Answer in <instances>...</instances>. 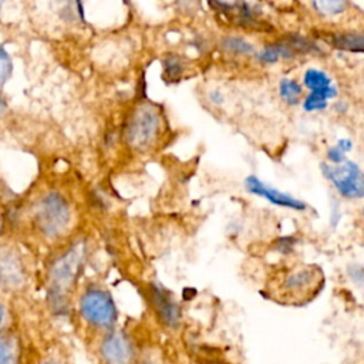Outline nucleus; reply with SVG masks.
<instances>
[{
    "instance_id": "obj_1",
    "label": "nucleus",
    "mask_w": 364,
    "mask_h": 364,
    "mask_svg": "<svg viewBox=\"0 0 364 364\" xmlns=\"http://www.w3.org/2000/svg\"><path fill=\"white\" fill-rule=\"evenodd\" d=\"M88 245L85 240H77L64 253H61L50 267V297L55 307H64L67 294L77 282L87 259Z\"/></svg>"
},
{
    "instance_id": "obj_2",
    "label": "nucleus",
    "mask_w": 364,
    "mask_h": 364,
    "mask_svg": "<svg viewBox=\"0 0 364 364\" xmlns=\"http://www.w3.org/2000/svg\"><path fill=\"white\" fill-rule=\"evenodd\" d=\"M323 272L317 266L300 264L289 267L273 279L270 293L284 301H304L317 294L323 286Z\"/></svg>"
},
{
    "instance_id": "obj_3",
    "label": "nucleus",
    "mask_w": 364,
    "mask_h": 364,
    "mask_svg": "<svg viewBox=\"0 0 364 364\" xmlns=\"http://www.w3.org/2000/svg\"><path fill=\"white\" fill-rule=\"evenodd\" d=\"M161 124V114L155 105L149 102L139 104L129 115L124 128L127 145L139 152L149 149L158 139Z\"/></svg>"
},
{
    "instance_id": "obj_4",
    "label": "nucleus",
    "mask_w": 364,
    "mask_h": 364,
    "mask_svg": "<svg viewBox=\"0 0 364 364\" xmlns=\"http://www.w3.org/2000/svg\"><path fill=\"white\" fill-rule=\"evenodd\" d=\"M71 222V208L67 199L50 192L40 199L36 208V223L41 233L48 237H58L64 235Z\"/></svg>"
},
{
    "instance_id": "obj_5",
    "label": "nucleus",
    "mask_w": 364,
    "mask_h": 364,
    "mask_svg": "<svg viewBox=\"0 0 364 364\" xmlns=\"http://www.w3.org/2000/svg\"><path fill=\"white\" fill-rule=\"evenodd\" d=\"M320 169L340 196L346 199H361L364 196L363 172L354 161L346 159L337 165L323 162Z\"/></svg>"
},
{
    "instance_id": "obj_6",
    "label": "nucleus",
    "mask_w": 364,
    "mask_h": 364,
    "mask_svg": "<svg viewBox=\"0 0 364 364\" xmlns=\"http://www.w3.org/2000/svg\"><path fill=\"white\" fill-rule=\"evenodd\" d=\"M80 313L84 320L97 328H111L117 321V307L111 294L91 287L80 299Z\"/></svg>"
},
{
    "instance_id": "obj_7",
    "label": "nucleus",
    "mask_w": 364,
    "mask_h": 364,
    "mask_svg": "<svg viewBox=\"0 0 364 364\" xmlns=\"http://www.w3.org/2000/svg\"><path fill=\"white\" fill-rule=\"evenodd\" d=\"M245 189L249 193L259 196V198H262L276 206H280V208H287V209L297 210V212H303L309 208V205L306 202H303L301 199L266 183L264 181L259 179L256 175L246 176Z\"/></svg>"
},
{
    "instance_id": "obj_8",
    "label": "nucleus",
    "mask_w": 364,
    "mask_h": 364,
    "mask_svg": "<svg viewBox=\"0 0 364 364\" xmlns=\"http://www.w3.org/2000/svg\"><path fill=\"white\" fill-rule=\"evenodd\" d=\"M100 353L107 364H131L135 357V348L129 337L121 331L104 337Z\"/></svg>"
},
{
    "instance_id": "obj_9",
    "label": "nucleus",
    "mask_w": 364,
    "mask_h": 364,
    "mask_svg": "<svg viewBox=\"0 0 364 364\" xmlns=\"http://www.w3.org/2000/svg\"><path fill=\"white\" fill-rule=\"evenodd\" d=\"M148 291L149 300L161 321L168 327H176L181 321V310L169 291L156 283L149 284Z\"/></svg>"
},
{
    "instance_id": "obj_10",
    "label": "nucleus",
    "mask_w": 364,
    "mask_h": 364,
    "mask_svg": "<svg viewBox=\"0 0 364 364\" xmlns=\"http://www.w3.org/2000/svg\"><path fill=\"white\" fill-rule=\"evenodd\" d=\"M294 55H297L294 53V50L289 46V43L283 38L282 41H277V43H273V44H267L259 54V60L262 63H266V64H272V63H276L282 58L284 60H290L293 58Z\"/></svg>"
},
{
    "instance_id": "obj_11",
    "label": "nucleus",
    "mask_w": 364,
    "mask_h": 364,
    "mask_svg": "<svg viewBox=\"0 0 364 364\" xmlns=\"http://www.w3.org/2000/svg\"><path fill=\"white\" fill-rule=\"evenodd\" d=\"M333 47L350 51V53H363L364 50V38L361 33H338L331 37Z\"/></svg>"
},
{
    "instance_id": "obj_12",
    "label": "nucleus",
    "mask_w": 364,
    "mask_h": 364,
    "mask_svg": "<svg viewBox=\"0 0 364 364\" xmlns=\"http://www.w3.org/2000/svg\"><path fill=\"white\" fill-rule=\"evenodd\" d=\"M337 95V88L333 85H328L323 90L310 91V94L303 101V108L306 111H320L327 107V100L334 98Z\"/></svg>"
},
{
    "instance_id": "obj_13",
    "label": "nucleus",
    "mask_w": 364,
    "mask_h": 364,
    "mask_svg": "<svg viewBox=\"0 0 364 364\" xmlns=\"http://www.w3.org/2000/svg\"><path fill=\"white\" fill-rule=\"evenodd\" d=\"M279 94L286 104L296 105L299 104V100L301 95V87L297 81L291 78H283L279 84Z\"/></svg>"
},
{
    "instance_id": "obj_14",
    "label": "nucleus",
    "mask_w": 364,
    "mask_h": 364,
    "mask_svg": "<svg viewBox=\"0 0 364 364\" xmlns=\"http://www.w3.org/2000/svg\"><path fill=\"white\" fill-rule=\"evenodd\" d=\"M303 82L304 85L310 90V91H316V90H323L328 85H331V80L330 77L317 68H309L306 70L304 75H303Z\"/></svg>"
},
{
    "instance_id": "obj_15",
    "label": "nucleus",
    "mask_w": 364,
    "mask_h": 364,
    "mask_svg": "<svg viewBox=\"0 0 364 364\" xmlns=\"http://www.w3.org/2000/svg\"><path fill=\"white\" fill-rule=\"evenodd\" d=\"M185 65L183 61L179 55L175 54H169L165 57L164 60V78L166 81H178L181 78V75L183 74Z\"/></svg>"
},
{
    "instance_id": "obj_16",
    "label": "nucleus",
    "mask_w": 364,
    "mask_h": 364,
    "mask_svg": "<svg viewBox=\"0 0 364 364\" xmlns=\"http://www.w3.org/2000/svg\"><path fill=\"white\" fill-rule=\"evenodd\" d=\"M317 13L323 16H337L344 11L347 0H311Z\"/></svg>"
},
{
    "instance_id": "obj_17",
    "label": "nucleus",
    "mask_w": 364,
    "mask_h": 364,
    "mask_svg": "<svg viewBox=\"0 0 364 364\" xmlns=\"http://www.w3.org/2000/svg\"><path fill=\"white\" fill-rule=\"evenodd\" d=\"M222 48H225L226 51L235 53V54H252L255 51V47L246 41L242 37H225L220 43Z\"/></svg>"
},
{
    "instance_id": "obj_18",
    "label": "nucleus",
    "mask_w": 364,
    "mask_h": 364,
    "mask_svg": "<svg viewBox=\"0 0 364 364\" xmlns=\"http://www.w3.org/2000/svg\"><path fill=\"white\" fill-rule=\"evenodd\" d=\"M16 346L4 336H0V364H16Z\"/></svg>"
},
{
    "instance_id": "obj_19",
    "label": "nucleus",
    "mask_w": 364,
    "mask_h": 364,
    "mask_svg": "<svg viewBox=\"0 0 364 364\" xmlns=\"http://www.w3.org/2000/svg\"><path fill=\"white\" fill-rule=\"evenodd\" d=\"M11 73V61L7 51L0 46V85L7 81Z\"/></svg>"
},
{
    "instance_id": "obj_20",
    "label": "nucleus",
    "mask_w": 364,
    "mask_h": 364,
    "mask_svg": "<svg viewBox=\"0 0 364 364\" xmlns=\"http://www.w3.org/2000/svg\"><path fill=\"white\" fill-rule=\"evenodd\" d=\"M346 155H347V154H346L343 149H340L337 145L330 146V148L327 149V154H326L328 164H333V165H337V164H341L343 161H346V159H347Z\"/></svg>"
},
{
    "instance_id": "obj_21",
    "label": "nucleus",
    "mask_w": 364,
    "mask_h": 364,
    "mask_svg": "<svg viewBox=\"0 0 364 364\" xmlns=\"http://www.w3.org/2000/svg\"><path fill=\"white\" fill-rule=\"evenodd\" d=\"M294 245H296V239L290 237V236H286V237H280L277 240V243L274 245V247L282 255H287V253H290L294 249Z\"/></svg>"
},
{
    "instance_id": "obj_22",
    "label": "nucleus",
    "mask_w": 364,
    "mask_h": 364,
    "mask_svg": "<svg viewBox=\"0 0 364 364\" xmlns=\"http://www.w3.org/2000/svg\"><path fill=\"white\" fill-rule=\"evenodd\" d=\"M176 3L185 13H193L198 7V0H176Z\"/></svg>"
},
{
    "instance_id": "obj_23",
    "label": "nucleus",
    "mask_w": 364,
    "mask_h": 364,
    "mask_svg": "<svg viewBox=\"0 0 364 364\" xmlns=\"http://www.w3.org/2000/svg\"><path fill=\"white\" fill-rule=\"evenodd\" d=\"M336 145H337L340 149H343L346 154H348V152L353 149V141L348 139V138H341V139H338V141L336 142Z\"/></svg>"
},
{
    "instance_id": "obj_24",
    "label": "nucleus",
    "mask_w": 364,
    "mask_h": 364,
    "mask_svg": "<svg viewBox=\"0 0 364 364\" xmlns=\"http://www.w3.org/2000/svg\"><path fill=\"white\" fill-rule=\"evenodd\" d=\"M209 100H210V102H213V104H222V102H223V95H222L220 91H212V92L209 94Z\"/></svg>"
},
{
    "instance_id": "obj_25",
    "label": "nucleus",
    "mask_w": 364,
    "mask_h": 364,
    "mask_svg": "<svg viewBox=\"0 0 364 364\" xmlns=\"http://www.w3.org/2000/svg\"><path fill=\"white\" fill-rule=\"evenodd\" d=\"M4 109V101L0 98V111H3Z\"/></svg>"
},
{
    "instance_id": "obj_26",
    "label": "nucleus",
    "mask_w": 364,
    "mask_h": 364,
    "mask_svg": "<svg viewBox=\"0 0 364 364\" xmlns=\"http://www.w3.org/2000/svg\"><path fill=\"white\" fill-rule=\"evenodd\" d=\"M1 318H3V310H1V307H0V321H1Z\"/></svg>"
},
{
    "instance_id": "obj_27",
    "label": "nucleus",
    "mask_w": 364,
    "mask_h": 364,
    "mask_svg": "<svg viewBox=\"0 0 364 364\" xmlns=\"http://www.w3.org/2000/svg\"><path fill=\"white\" fill-rule=\"evenodd\" d=\"M44 364H57V363H51V361H48V363H44Z\"/></svg>"
},
{
    "instance_id": "obj_28",
    "label": "nucleus",
    "mask_w": 364,
    "mask_h": 364,
    "mask_svg": "<svg viewBox=\"0 0 364 364\" xmlns=\"http://www.w3.org/2000/svg\"><path fill=\"white\" fill-rule=\"evenodd\" d=\"M3 1H4V0H0V7H1V4H3Z\"/></svg>"
},
{
    "instance_id": "obj_29",
    "label": "nucleus",
    "mask_w": 364,
    "mask_h": 364,
    "mask_svg": "<svg viewBox=\"0 0 364 364\" xmlns=\"http://www.w3.org/2000/svg\"><path fill=\"white\" fill-rule=\"evenodd\" d=\"M0 230H1V218H0Z\"/></svg>"
}]
</instances>
